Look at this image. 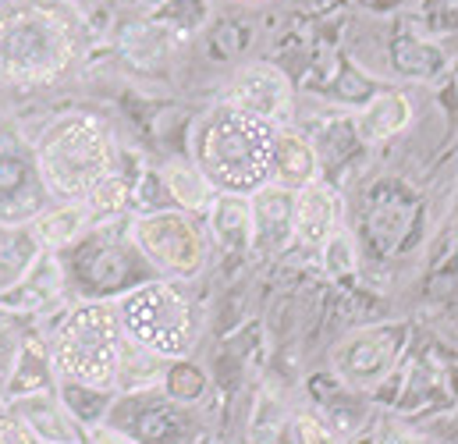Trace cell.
Masks as SVG:
<instances>
[{"mask_svg":"<svg viewBox=\"0 0 458 444\" xmlns=\"http://www.w3.org/2000/svg\"><path fill=\"white\" fill-rule=\"evenodd\" d=\"M277 124L249 111L221 104L196 128V167L217 192L249 196L270 182Z\"/></svg>","mask_w":458,"mask_h":444,"instance_id":"6da1fadb","label":"cell"},{"mask_svg":"<svg viewBox=\"0 0 458 444\" xmlns=\"http://www.w3.org/2000/svg\"><path fill=\"white\" fill-rule=\"evenodd\" d=\"M225 104L238 107V111L256 114V117H267V121L277 124L288 114V107H292V86H288V79L277 68L252 64L228 86Z\"/></svg>","mask_w":458,"mask_h":444,"instance_id":"9c48e42d","label":"cell"},{"mask_svg":"<svg viewBox=\"0 0 458 444\" xmlns=\"http://www.w3.org/2000/svg\"><path fill=\"white\" fill-rule=\"evenodd\" d=\"M402 328H369V331L348 334L342 345L335 348V370L344 384L369 388L384 380L398 359L402 348Z\"/></svg>","mask_w":458,"mask_h":444,"instance_id":"52a82bcc","label":"cell"},{"mask_svg":"<svg viewBox=\"0 0 458 444\" xmlns=\"http://www.w3.org/2000/svg\"><path fill=\"white\" fill-rule=\"evenodd\" d=\"M111 171V142L97 117L72 114L47 128L36 146V175L57 203H82Z\"/></svg>","mask_w":458,"mask_h":444,"instance_id":"3957f363","label":"cell"},{"mask_svg":"<svg viewBox=\"0 0 458 444\" xmlns=\"http://www.w3.org/2000/svg\"><path fill=\"white\" fill-rule=\"evenodd\" d=\"M164 185H167V192L178 200V207H185V210H207V207H210L214 185L207 182V175H203L199 167L167 164V167H164Z\"/></svg>","mask_w":458,"mask_h":444,"instance_id":"2e32d148","label":"cell"},{"mask_svg":"<svg viewBox=\"0 0 458 444\" xmlns=\"http://www.w3.org/2000/svg\"><path fill=\"white\" fill-rule=\"evenodd\" d=\"M89 224L93 221H89V214H86L82 203H61L54 210L39 214L32 221V231H36V238H39L43 249H61V245L75 242Z\"/></svg>","mask_w":458,"mask_h":444,"instance_id":"5bb4252c","label":"cell"},{"mask_svg":"<svg viewBox=\"0 0 458 444\" xmlns=\"http://www.w3.org/2000/svg\"><path fill=\"white\" fill-rule=\"evenodd\" d=\"M270 182H277V185H284L292 192H299L302 185L317 182V149L295 132H277Z\"/></svg>","mask_w":458,"mask_h":444,"instance_id":"8fae6325","label":"cell"},{"mask_svg":"<svg viewBox=\"0 0 458 444\" xmlns=\"http://www.w3.org/2000/svg\"><path fill=\"white\" fill-rule=\"evenodd\" d=\"M128 203H131V182H128L124 175H117V171H107V175L89 189V196L82 200L89 221L114 218V214H121Z\"/></svg>","mask_w":458,"mask_h":444,"instance_id":"e0dca14e","label":"cell"},{"mask_svg":"<svg viewBox=\"0 0 458 444\" xmlns=\"http://www.w3.org/2000/svg\"><path fill=\"white\" fill-rule=\"evenodd\" d=\"M0 441H39L36 431L29 427V420L18 413V406L0 409Z\"/></svg>","mask_w":458,"mask_h":444,"instance_id":"d6986e66","label":"cell"},{"mask_svg":"<svg viewBox=\"0 0 458 444\" xmlns=\"http://www.w3.org/2000/svg\"><path fill=\"white\" fill-rule=\"evenodd\" d=\"M39 238L32 224H0V292L29 278V270L39 260Z\"/></svg>","mask_w":458,"mask_h":444,"instance_id":"7c38bea8","label":"cell"},{"mask_svg":"<svg viewBox=\"0 0 458 444\" xmlns=\"http://www.w3.org/2000/svg\"><path fill=\"white\" fill-rule=\"evenodd\" d=\"M210 231L214 238H221V245L228 249H245L252 245V218H249V203L238 192H221L210 203Z\"/></svg>","mask_w":458,"mask_h":444,"instance_id":"4fadbf2b","label":"cell"},{"mask_svg":"<svg viewBox=\"0 0 458 444\" xmlns=\"http://www.w3.org/2000/svg\"><path fill=\"white\" fill-rule=\"evenodd\" d=\"M342 218V203L335 196V189L310 182L295 192V238L302 245H324L331 238V231H338Z\"/></svg>","mask_w":458,"mask_h":444,"instance_id":"30bf717a","label":"cell"},{"mask_svg":"<svg viewBox=\"0 0 458 444\" xmlns=\"http://www.w3.org/2000/svg\"><path fill=\"white\" fill-rule=\"evenodd\" d=\"M249 218H252V245L259 252H281L295 238V192L267 182L249 192Z\"/></svg>","mask_w":458,"mask_h":444,"instance_id":"ba28073f","label":"cell"},{"mask_svg":"<svg viewBox=\"0 0 458 444\" xmlns=\"http://www.w3.org/2000/svg\"><path fill=\"white\" fill-rule=\"evenodd\" d=\"M117 320L124 337L157 352L160 359H182L199 337L196 306L171 281H149L121 295Z\"/></svg>","mask_w":458,"mask_h":444,"instance_id":"277c9868","label":"cell"},{"mask_svg":"<svg viewBox=\"0 0 458 444\" xmlns=\"http://www.w3.org/2000/svg\"><path fill=\"white\" fill-rule=\"evenodd\" d=\"M409 117H412V107H409L405 97L384 93V97H377L373 104L362 107V114H359V132H362V139L380 142V139H391L394 132H402L409 124Z\"/></svg>","mask_w":458,"mask_h":444,"instance_id":"9a60e30c","label":"cell"},{"mask_svg":"<svg viewBox=\"0 0 458 444\" xmlns=\"http://www.w3.org/2000/svg\"><path fill=\"white\" fill-rule=\"evenodd\" d=\"M131 242L139 252L171 278H196L207 260V238L182 210L142 214L131 224Z\"/></svg>","mask_w":458,"mask_h":444,"instance_id":"8992f818","label":"cell"},{"mask_svg":"<svg viewBox=\"0 0 458 444\" xmlns=\"http://www.w3.org/2000/svg\"><path fill=\"white\" fill-rule=\"evenodd\" d=\"M320 252H324V267H327L335 278L352 274V267H355V249H352V238H348L344 231H331V238L320 245Z\"/></svg>","mask_w":458,"mask_h":444,"instance_id":"ac0fdd59","label":"cell"},{"mask_svg":"<svg viewBox=\"0 0 458 444\" xmlns=\"http://www.w3.org/2000/svg\"><path fill=\"white\" fill-rule=\"evenodd\" d=\"M75 57V36L54 11L25 7L0 21V75L11 82H47Z\"/></svg>","mask_w":458,"mask_h":444,"instance_id":"5b68a950","label":"cell"},{"mask_svg":"<svg viewBox=\"0 0 458 444\" xmlns=\"http://www.w3.org/2000/svg\"><path fill=\"white\" fill-rule=\"evenodd\" d=\"M124 331L107 303H82L64 313L50 337V366L64 384L86 391H111L117 384Z\"/></svg>","mask_w":458,"mask_h":444,"instance_id":"7a4b0ae2","label":"cell"},{"mask_svg":"<svg viewBox=\"0 0 458 444\" xmlns=\"http://www.w3.org/2000/svg\"><path fill=\"white\" fill-rule=\"evenodd\" d=\"M14 355H18V345H14V334L11 328L0 320V380L11 377V366H14Z\"/></svg>","mask_w":458,"mask_h":444,"instance_id":"ffe728a7","label":"cell"}]
</instances>
